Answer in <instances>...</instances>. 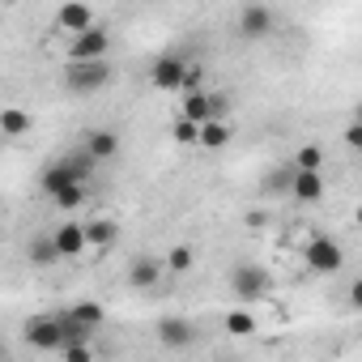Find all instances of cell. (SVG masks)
Segmentation results:
<instances>
[{"label": "cell", "mask_w": 362, "mask_h": 362, "mask_svg": "<svg viewBox=\"0 0 362 362\" xmlns=\"http://www.w3.org/2000/svg\"><path fill=\"white\" fill-rule=\"evenodd\" d=\"M94 170H98V162H94V153H90V149H69V153H60V158H52V162L43 166V192L56 201L64 188L86 184Z\"/></svg>", "instance_id": "obj_1"}, {"label": "cell", "mask_w": 362, "mask_h": 362, "mask_svg": "<svg viewBox=\"0 0 362 362\" xmlns=\"http://www.w3.org/2000/svg\"><path fill=\"white\" fill-rule=\"evenodd\" d=\"M111 77H115V69L107 60H90V64H64L60 81H64L69 94H98V90L111 86Z\"/></svg>", "instance_id": "obj_2"}, {"label": "cell", "mask_w": 362, "mask_h": 362, "mask_svg": "<svg viewBox=\"0 0 362 362\" xmlns=\"http://www.w3.org/2000/svg\"><path fill=\"white\" fill-rule=\"evenodd\" d=\"M226 286H230V294L239 303H260L273 290V273L264 264H235L230 277H226Z\"/></svg>", "instance_id": "obj_3"}, {"label": "cell", "mask_w": 362, "mask_h": 362, "mask_svg": "<svg viewBox=\"0 0 362 362\" xmlns=\"http://www.w3.org/2000/svg\"><path fill=\"white\" fill-rule=\"evenodd\" d=\"M303 260H307V269H311L315 277H328V273H341L345 252H341V243H337L332 235H311V239L303 243Z\"/></svg>", "instance_id": "obj_4"}, {"label": "cell", "mask_w": 362, "mask_h": 362, "mask_svg": "<svg viewBox=\"0 0 362 362\" xmlns=\"http://www.w3.org/2000/svg\"><path fill=\"white\" fill-rule=\"evenodd\" d=\"M235 30H239V39L260 43V39H269V35L277 30V13H273L269 5H243L239 18H235Z\"/></svg>", "instance_id": "obj_5"}, {"label": "cell", "mask_w": 362, "mask_h": 362, "mask_svg": "<svg viewBox=\"0 0 362 362\" xmlns=\"http://www.w3.org/2000/svg\"><path fill=\"white\" fill-rule=\"evenodd\" d=\"M107 52H111V35H107V26H94L90 35H81V39H73V43H69V64L107 60Z\"/></svg>", "instance_id": "obj_6"}, {"label": "cell", "mask_w": 362, "mask_h": 362, "mask_svg": "<svg viewBox=\"0 0 362 362\" xmlns=\"http://www.w3.org/2000/svg\"><path fill=\"white\" fill-rule=\"evenodd\" d=\"M26 341L43 354L52 349H64V328H60V315H39V320H26Z\"/></svg>", "instance_id": "obj_7"}, {"label": "cell", "mask_w": 362, "mask_h": 362, "mask_svg": "<svg viewBox=\"0 0 362 362\" xmlns=\"http://www.w3.org/2000/svg\"><path fill=\"white\" fill-rule=\"evenodd\" d=\"M184 77H188V60H184V56H158L153 69H149V81H153L158 90H166V94L184 90Z\"/></svg>", "instance_id": "obj_8"}, {"label": "cell", "mask_w": 362, "mask_h": 362, "mask_svg": "<svg viewBox=\"0 0 362 362\" xmlns=\"http://www.w3.org/2000/svg\"><path fill=\"white\" fill-rule=\"evenodd\" d=\"M158 341H162V349H188L197 341V324L184 320V315H162L158 320Z\"/></svg>", "instance_id": "obj_9"}, {"label": "cell", "mask_w": 362, "mask_h": 362, "mask_svg": "<svg viewBox=\"0 0 362 362\" xmlns=\"http://www.w3.org/2000/svg\"><path fill=\"white\" fill-rule=\"evenodd\" d=\"M81 149H90L94 162H111V158L119 153V136H115L111 128H86V132H81Z\"/></svg>", "instance_id": "obj_10"}, {"label": "cell", "mask_w": 362, "mask_h": 362, "mask_svg": "<svg viewBox=\"0 0 362 362\" xmlns=\"http://www.w3.org/2000/svg\"><path fill=\"white\" fill-rule=\"evenodd\" d=\"M52 239H56V252H60V260H69V256H81V252L90 247V239H86V226H77V222H60V226L52 230Z\"/></svg>", "instance_id": "obj_11"}, {"label": "cell", "mask_w": 362, "mask_h": 362, "mask_svg": "<svg viewBox=\"0 0 362 362\" xmlns=\"http://www.w3.org/2000/svg\"><path fill=\"white\" fill-rule=\"evenodd\" d=\"M162 277H166V264H158L153 256H136V260L128 264V286H132V290H153Z\"/></svg>", "instance_id": "obj_12"}, {"label": "cell", "mask_w": 362, "mask_h": 362, "mask_svg": "<svg viewBox=\"0 0 362 362\" xmlns=\"http://www.w3.org/2000/svg\"><path fill=\"white\" fill-rule=\"evenodd\" d=\"M56 18H60V26H64L73 39H81V35H90V30L98 26L90 5H60V13H56Z\"/></svg>", "instance_id": "obj_13"}, {"label": "cell", "mask_w": 362, "mask_h": 362, "mask_svg": "<svg viewBox=\"0 0 362 362\" xmlns=\"http://www.w3.org/2000/svg\"><path fill=\"white\" fill-rule=\"evenodd\" d=\"M298 170V166H294ZM294 201H303V205H315L320 197H324V175L320 170H298L294 175V192H290Z\"/></svg>", "instance_id": "obj_14"}, {"label": "cell", "mask_w": 362, "mask_h": 362, "mask_svg": "<svg viewBox=\"0 0 362 362\" xmlns=\"http://www.w3.org/2000/svg\"><path fill=\"white\" fill-rule=\"evenodd\" d=\"M294 175H298V170H294V162H290V166L269 170V175L260 179V192H264V197H290V192H294Z\"/></svg>", "instance_id": "obj_15"}, {"label": "cell", "mask_w": 362, "mask_h": 362, "mask_svg": "<svg viewBox=\"0 0 362 362\" xmlns=\"http://www.w3.org/2000/svg\"><path fill=\"white\" fill-rule=\"evenodd\" d=\"M86 239H90V247H111V243L119 239V226H115L111 218H98V222L86 226Z\"/></svg>", "instance_id": "obj_16"}, {"label": "cell", "mask_w": 362, "mask_h": 362, "mask_svg": "<svg viewBox=\"0 0 362 362\" xmlns=\"http://www.w3.org/2000/svg\"><path fill=\"white\" fill-rule=\"evenodd\" d=\"M30 115L22 111V107H5V111H0V132H5V136H22V132H30Z\"/></svg>", "instance_id": "obj_17"}, {"label": "cell", "mask_w": 362, "mask_h": 362, "mask_svg": "<svg viewBox=\"0 0 362 362\" xmlns=\"http://www.w3.org/2000/svg\"><path fill=\"white\" fill-rule=\"evenodd\" d=\"M201 145H205V149H226V145H230V124H226V119H209V124L201 128Z\"/></svg>", "instance_id": "obj_18"}, {"label": "cell", "mask_w": 362, "mask_h": 362, "mask_svg": "<svg viewBox=\"0 0 362 362\" xmlns=\"http://www.w3.org/2000/svg\"><path fill=\"white\" fill-rule=\"evenodd\" d=\"M26 256H30V264H39V269H47V264H56V260H60V252H56V239H52V235L35 239V243L26 247Z\"/></svg>", "instance_id": "obj_19"}, {"label": "cell", "mask_w": 362, "mask_h": 362, "mask_svg": "<svg viewBox=\"0 0 362 362\" xmlns=\"http://www.w3.org/2000/svg\"><path fill=\"white\" fill-rule=\"evenodd\" d=\"M69 315H73L77 324H86V328H103V320H107V311H103L98 303H90V298L73 303V307H69Z\"/></svg>", "instance_id": "obj_20"}, {"label": "cell", "mask_w": 362, "mask_h": 362, "mask_svg": "<svg viewBox=\"0 0 362 362\" xmlns=\"http://www.w3.org/2000/svg\"><path fill=\"white\" fill-rule=\"evenodd\" d=\"M226 332H230V337H239V341H243V337H252V332H256V315H252L247 307L226 311Z\"/></svg>", "instance_id": "obj_21"}, {"label": "cell", "mask_w": 362, "mask_h": 362, "mask_svg": "<svg viewBox=\"0 0 362 362\" xmlns=\"http://www.w3.org/2000/svg\"><path fill=\"white\" fill-rule=\"evenodd\" d=\"M60 328H64V349H69V345H90V337H94V328L77 324L69 311H60Z\"/></svg>", "instance_id": "obj_22"}, {"label": "cell", "mask_w": 362, "mask_h": 362, "mask_svg": "<svg viewBox=\"0 0 362 362\" xmlns=\"http://www.w3.org/2000/svg\"><path fill=\"white\" fill-rule=\"evenodd\" d=\"M170 141H175V145H201V124H192V119L179 115V119L170 124Z\"/></svg>", "instance_id": "obj_23"}, {"label": "cell", "mask_w": 362, "mask_h": 362, "mask_svg": "<svg viewBox=\"0 0 362 362\" xmlns=\"http://www.w3.org/2000/svg\"><path fill=\"white\" fill-rule=\"evenodd\" d=\"M192 260H197V256H192V247H188V243H175V247H170V256H166V273H175V277H179V273H188V269H192Z\"/></svg>", "instance_id": "obj_24"}, {"label": "cell", "mask_w": 362, "mask_h": 362, "mask_svg": "<svg viewBox=\"0 0 362 362\" xmlns=\"http://www.w3.org/2000/svg\"><path fill=\"white\" fill-rule=\"evenodd\" d=\"M294 166H298V170H320V166H324V149H320V145H303V149L294 153Z\"/></svg>", "instance_id": "obj_25"}, {"label": "cell", "mask_w": 362, "mask_h": 362, "mask_svg": "<svg viewBox=\"0 0 362 362\" xmlns=\"http://www.w3.org/2000/svg\"><path fill=\"white\" fill-rule=\"evenodd\" d=\"M184 94H205V64H188V77H184Z\"/></svg>", "instance_id": "obj_26"}, {"label": "cell", "mask_w": 362, "mask_h": 362, "mask_svg": "<svg viewBox=\"0 0 362 362\" xmlns=\"http://www.w3.org/2000/svg\"><path fill=\"white\" fill-rule=\"evenodd\" d=\"M81 201H86V184H77V188H64V192L56 197V205H60V209H77Z\"/></svg>", "instance_id": "obj_27"}, {"label": "cell", "mask_w": 362, "mask_h": 362, "mask_svg": "<svg viewBox=\"0 0 362 362\" xmlns=\"http://www.w3.org/2000/svg\"><path fill=\"white\" fill-rule=\"evenodd\" d=\"M60 354H64V362H94L90 345H69V349H60Z\"/></svg>", "instance_id": "obj_28"}, {"label": "cell", "mask_w": 362, "mask_h": 362, "mask_svg": "<svg viewBox=\"0 0 362 362\" xmlns=\"http://www.w3.org/2000/svg\"><path fill=\"white\" fill-rule=\"evenodd\" d=\"M345 145H349V149H362V124L349 119V128H345Z\"/></svg>", "instance_id": "obj_29"}, {"label": "cell", "mask_w": 362, "mask_h": 362, "mask_svg": "<svg viewBox=\"0 0 362 362\" xmlns=\"http://www.w3.org/2000/svg\"><path fill=\"white\" fill-rule=\"evenodd\" d=\"M349 307H354V311H362V277L349 286Z\"/></svg>", "instance_id": "obj_30"}, {"label": "cell", "mask_w": 362, "mask_h": 362, "mask_svg": "<svg viewBox=\"0 0 362 362\" xmlns=\"http://www.w3.org/2000/svg\"><path fill=\"white\" fill-rule=\"evenodd\" d=\"M354 124H362V103H358V107H354Z\"/></svg>", "instance_id": "obj_31"}, {"label": "cell", "mask_w": 362, "mask_h": 362, "mask_svg": "<svg viewBox=\"0 0 362 362\" xmlns=\"http://www.w3.org/2000/svg\"><path fill=\"white\" fill-rule=\"evenodd\" d=\"M354 222H358V230H362V205H358V214H354Z\"/></svg>", "instance_id": "obj_32"}, {"label": "cell", "mask_w": 362, "mask_h": 362, "mask_svg": "<svg viewBox=\"0 0 362 362\" xmlns=\"http://www.w3.org/2000/svg\"><path fill=\"white\" fill-rule=\"evenodd\" d=\"M218 362H235V358H218Z\"/></svg>", "instance_id": "obj_33"}]
</instances>
